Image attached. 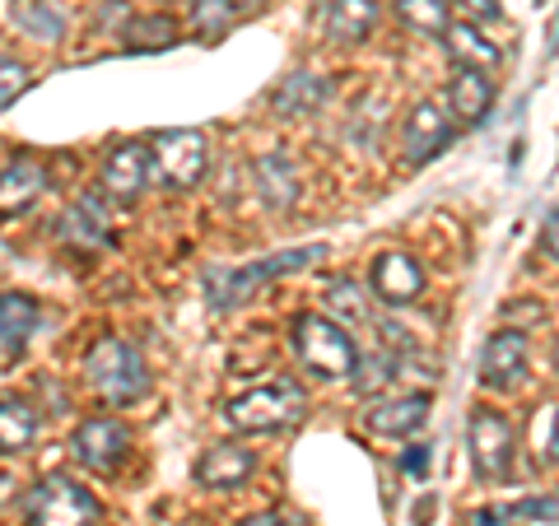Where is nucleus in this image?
I'll use <instances>...</instances> for the list:
<instances>
[{"label": "nucleus", "mask_w": 559, "mask_h": 526, "mask_svg": "<svg viewBox=\"0 0 559 526\" xmlns=\"http://www.w3.org/2000/svg\"><path fill=\"white\" fill-rule=\"evenodd\" d=\"M84 382H90L94 396L108 401V406H131V401L150 392V368L131 340L103 336L90 355H84Z\"/></svg>", "instance_id": "nucleus-1"}, {"label": "nucleus", "mask_w": 559, "mask_h": 526, "mask_svg": "<svg viewBox=\"0 0 559 526\" xmlns=\"http://www.w3.org/2000/svg\"><path fill=\"white\" fill-rule=\"evenodd\" d=\"M304 410H308L304 387L280 378V382H266V387L234 396L229 406H224V419H229V429H238V433H275V429L299 425Z\"/></svg>", "instance_id": "nucleus-2"}, {"label": "nucleus", "mask_w": 559, "mask_h": 526, "mask_svg": "<svg viewBox=\"0 0 559 526\" xmlns=\"http://www.w3.org/2000/svg\"><path fill=\"white\" fill-rule=\"evenodd\" d=\"M294 349H299V359L326 382L355 378V363H359L355 336H349L336 318H326V312H304V318L294 322Z\"/></svg>", "instance_id": "nucleus-3"}, {"label": "nucleus", "mask_w": 559, "mask_h": 526, "mask_svg": "<svg viewBox=\"0 0 559 526\" xmlns=\"http://www.w3.org/2000/svg\"><path fill=\"white\" fill-rule=\"evenodd\" d=\"M145 159H150V178L168 187V191H191L205 182L210 172V140L201 131H159L145 145Z\"/></svg>", "instance_id": "nucleus-4"}, {"label": "nucleus", "mask_w": 559, "mask_h": 526, "mask_svg": "<svg viewBox=\"0 0 559 526\" xmlns=\"http://www.w3.org/2000/svg\"><path fill=\"white\" fill-rule=\"evenodd\" d=\"M103 503L70 476H47L24 499V526H98Z\"/></svg>", "instance_id": "nucleus-5"}, {"label": "nucleus", "mask_w": 559, "mask_h": 526, "mask_svg": "<svg viewBox=\"0 0 559 526\" xmlns=\"http://www.w3.org/2000/svg\"><path fill=\"white\" fill-rule=\"evenodd\" d=\"M466 443H471V466H476L480 480H503L513 470L518 438H513V419L503 410H495V406H476V410H471Z\"/></svg>", "instance_id": "nucleus-6"}, {"label": "nucleus", "mask_w": 559, "mask_h": 526, "mask_svg": "<svg viewBox=\"0 0 559 526\" xmlns=\"http://www.w3.org/2000/svg\"><path fill=\"white\" fill-rule=\"evenodd\" d=\"M322 256H326V248L318 242V248H289V252L261 256V261H252V266H242V271H215L210 275V303L215 308L242 303L257 285H266V279H275V275H289V271H304L308 261H322Z\"/></svg>", "instance_id": "nucleus-7"}, {"label": "nucleus", "mask_w": 559, "mask_h": 526, "mask_svg": "<svg viewBox=\"0 0 559 526\" xmlns=\"http://www.w3.org/2000/svg\"><path fill=\"white\" fill-rule=\"evenodd\" d=\"M70 447H75V462L90 466L94 476H117L121 462L131 457V429L121 425V419L94 415V419H84V425L75 429Z\"/></svg>", "instance_id": "nucleus-8"}, {"label": "nucleus", "mask_w": 559, "mask_h": 526, "mask_svg": "<svg viewBox=\"0 0 559 526\" xmlns=\"http://www.w3.org/2000/svg\"><path fill=\"white\" fill-rule=\"evenodd\" d=\"M527 359H532V345H527V331H513L503 326L485 340L480 349V382L489 392H513L522 378H527Z\"/></svg>", "instance_id": "nucleus-9"}, {"label": "nucleus", "mask_w": 559, "mask_h": 526, "mask_svg": "<svg viewBox=\"0 0 559 526\" xmlns=\"http://www.w3.org/2000/svg\"><path fill=\"white\" fill-rule=\"evenodd\" d=\"M369 285L388 308H411L415 298L425 294L429 275L411 252H378L369 266Z\"/></svg>", "instance_id": "nucleus-10"}, {"label": "nucleus", "mask_w": 559, "mask_h": 526, "mask_svg": "<svg viewBox=\"0 0 559 526\" xmlns=\"http://www.w3.org/2000/svg\"><path fill=\"white\" fill-rule=\"evenodd\" d=\"M452 117L439 108V103H415L406 112V127H401V145H406L411 164H429L433 154H443L452 145Z\"/></svg>", "instance_id": "nucleus-11"}, {"label": "nucleus", "mask_w": 559, "mask_h": 526, "mask_svg": "<svg viewBox=\"0 0 559 526\" xmlns=\"http://www.w3.org/2000/svg\"><path fill=\"white\" fill-rule=\"evenodd\" d=\"M433 410V396L429 392H411V396H388V401H373L364 410V425L378 438H406L415 429H425V419Z\"/></svg>", "instance_id": "nucleus-12"}, {"label": "nucleus", "mask_w": 559, "mask_h": 526, "mask_svg": "<svg viewBox=\"0 0 559 526\" xmlns=\"http://www.w3.org/2000/svg\"><path fill=\"white\" fill-rule=\"evenodd\" d=\"M145 182H150L145 145H135V140H127V145H112L108 159H103V191H108L112 201L131 205V201H140Z\"/></svg>", "instance_id": "nucleus-13"}, {"label": "nucleus", "mask_w": 559, "mask_h": 526, "mask_svg": "<svg viewBox=\"0 0 559 526\" xmlns=\"http://www.w3.org/2000/svg\"><path fill=\"white\" fill-rule=\"evenodd\" d=\"M271 0H191V33L201 43H219L242 24V20H257Z\"/></svg>", "instance_id": "nucleus-14"}, {"label": "nucleus", "mask_w": 559, "mask_h": 526, "mask_svg": "<svg viewBox=\"0 0 559 526\" xmlns=\"http://www.w3.org/2000/svg\"><path fill=\"white\" fill-rule=\"evenodd\" d=\"M257 470V452L242 443H215L197 462V485L205 489H242Z\"/></svg>", "instance_id": "nucleus-15"}, {"label": "nucleus", "mask_w": 559, "mask_h": 526, "mask_svg": "<svg viewBox=\"0 0 559 526\" xmlns=\"http://www.w3.org/2000/svg\"><path fill=\"white\" fill-rule=\"evenodd\" d=\"M57 234L66 242H75V248H84V252L112 248V224H108V210H103L98 196H80L75 205H70L57 219Z\"/></svg>", "instance_id": "nucleus-16"}, {"label": "nucleus", "mask_w": 559, "mask_h": 526, "mask_svg": "<svg viewBox=\"0 0 559 526\" xmlns=\"http://www.w3.org/2000/svg\"><path fill=\"white\" fill-rule=\"evenodd\" d=\"M443 47L448 57L457 61V70H480V75H495V70L503 65V47L495 38H485V33L476 24H448L443 28Z\"/></svg>", "instance_id": "nucleus-17"}, {"label": "nucleus", "mask_w": 559, "mask_h": 526, "mask_svg": "<svg viewBox=\"0 0 559 526\" xmlns=\"http://www.w3.org/2000/svg\"><path fill=\"white\" fill-rule=\"evenodd\" d=\"M43 191H47V168L38 159H10L0 168V219L24 215Z\"/></svg>", "instance_id": "nucleus-18"}, {"label": "nucleus", "mask_w": 559, "mask_h": 526, "mask_svg": "<svg viewBox=\"0 0 559 526\" xmlns=\"http://www.w3.org/2000/svg\"><path fill=\"white\" fill-rule=\"evenodd\" d=\"M489 108H495V84H489V75H480V70H457L448 84L452 121H457V127H480Z\"/></svg>", "instance_id": "nucleus-19"}, {"label": "nucleus", "mask_w": 559, "mask_h": 526, "mask_svg": "<svg viewBox=\"0 0 559 526\" xmlns=\"http://www.w3.org/2000/svg\"><path fill=\"white\" fill-rule=\"evenodd\" d=\"M252 182L266 210H294V201H299V168H294L289 154H275V150L261 154L252 164Z\"/></svg>", "instance_id": "nucleus-20"}, {"label": "nucleus", "mask_w": 559, "mask_h": 526, "mask_svg": "<svg viewBox=\"0 0 559 526\" xmlns=\"http://www.w3.org/2000/svg\"><path fill=\"white\" fill-rule=\"evenodd\" d=\"M322 28H326L331 43L355 47V43H364L378 28V5H373V0H326Z\"/></svg>", "instance_id": "nucleus-21"}, {"label": "nucleus", "mask_w": 559, "mask_h": 526, "mask_svg": "<svg viewBox=\"0 0 559 526\" xmlns=\"http://www.w3.org/2000/svg\"><path fill=\"white\" fill-rule=\"evenodd\" d=\"M331 94L326 75H312V70H294V75L280 80V89L271 94V112L275 117H308L318 112Z\"/></svg>", "instance_id": "nucleus-22"}, {"label": "nucleus", "mask_w": 559, "mask_h": 526, "mask_svg": "<svg viewBox=\"0 0 559 526\" xmlns=\"http://www.w3.org/2000/svg\"><path fill=\"white\" fill-rule=\"evenodd\" d=\"M38 438V410L24 396H0V457H20Z\"/></svg>", "instance_id": "nucleus-23"}, {"label": "nucleus", "mask_w": 559, "mask_h": 526, "mask_svg": "<svg viewBox=\"0 0 559 526\" xmlns=\"http://www.w3.org/2000/svg\"><path fill=\"white\" fill-rule=\"evenodd\" d=\"M38 322H43V308L33 294H0V345L5 349H24Z\"/></svg>", "instance_id": "nucleus-24"}, {"label": "nucleus", "mask_w": 559, "mask_h": 526, "mask_svg": "<svg viewBox=\"0 0 559 526\" xmlns=\"http://www.w3.org/2000/svg\"><path fill=\"white\" fill-rule=\"evenodd\" d=\"M121 38H127V51H164L178 43V20L173 14H131Z\"/></svg>", "instance_id": "nucleus-25"}, {"label": "nucleus", "mask_w": 559, "mask_h": 526, "mask_svg": "<svg viewBox=\"0 0 559 526\" xmlns=\"http://www.w3.org/2000/svg\"><path fill=\"white\" fill-rule=\"evenodd\" d=\"M14 24L33 33L38 43H57L66 33V14L51 0H14Z\"/></svg>", "instance_id": "nucleus-26"}, {"label": "nucleus", "mask_w": 559, "mask_h": 526, "mask_svg": "<svg viewBox=\"0 0 559 526\" xmlns=\"http://www.w3.org/2000/svg\"><path fill=\"white\" fill-rule=\"evenodd\" d=\"M396 14H401V24L415 33H443L452 24L448 0H396Z\"/></svg>", "instance_id": "nucleus-27"}, {"label": "nucleus", "mask_w": 559, "mask_h": 526, "mask_svg": "<svg viewBox=\"0 0 559 526\" xmlns=\"http://www.w3.org/2000/svg\"><path fill=\"white\" fill-rule=\"evenodd\" d=\"M326 308L341 318V326L369 318V303H364V289L355 285V279H331L326 285Z\"/></svg>", "instance_id": "nucleus-28"}, {"label": "nucleus", "mask_w": 559, "mask_h": 526, "mask_svg": "<svg viewBox=\"0 0 559 526\" xmlns=\"http://www.w3.org/2000/svg\"><path fill=\"white\" fill-rule=\"evenodd\" d=\"M532 457L540 466L555 462V401H546V406L532 415Z\"/></svg>", "instance_id": "nucleus-29"}, {"label": "nucleus", "mask_w": 559, "mask_h": 526, "mask_svg": "<svg viewBox=\"0 0 559 526\" xmlns=\"http://www.w3.org/2000/svg\"><path fill=\"white\" fill-rule=\"evenodd\" d=\"M28 84H33V70L24 61L0 57V108H10V103L28 89Z\"/></svg>", "instance_id": "nucleus-30"}, {"label": "nucleus", "mask_w": 559, "mask_h": 526, "mask_svg": "<svg viewBox=\"0 0 559 526\" xmlns=\"http://www.w3.org/2000/svg\"><path fill=\"white\" fill-rule=\"evenodd\" d=\"M355 368H364V378H355V387L369 396L373 387H382V382L392 378V368H396V355H392V345H382V355L378 359H369V363H355Z\"/></svg>", "instance_id": "nucleus-31"}, {"label": "nucleus", "mask_w": 559, "mask_h": 526, "mask_svg": "<svg viewBox=\"0 0 559 526\" xmlns=\"http://www.w3.org/2000/svg\"><path fill=\"white\" fill-rule=\"evenodd\" d=\"M509 517H527V522H555V494L546 499H522V503H509Z\"/></svg>", "instance_id": "nucleus-32"}, {"label": "nucleus", "mask_w": 559, "mask_h": 526, "mask_svg": "<svg viewBox=\"0 0 559 526\" xmlns=\"http://www.w3.org/2000/svg\"><path fill=\"white\" fill-rule=\"evenodd\" d=\"M429 462H433V452L425 443H415L401 452V470H411V476H429Z\"/></svg>", "instance_id": "nucleus-33"}, {"label": "nucleus", "mask_w": 559, "mask_h": 526, "mask_svg": "<svg viewBox=\"0 0 559 526\" xmlns=\"http://www.w3.org/2000/svg\"><path fill=\"white\" fill-rule=\"evenodd\" d=\"M466 526H513V517H509V507H476V513L466 517Z\"/></svg>", "instance_id": "nucleus-34"}, {"label": "nucleus", "mask_w": 559, "mask_h": 526, "mask_svg": "<svg viewBox=\"0 0 559 526\" xmlns=\"http://www.w3.org/2000/svg\"><path fill=\"white\" fill-rule=\"evenodd\" d=\"M242 526H304V522L289 517V513H261V517H248Z\"/></svg>", "instance_id": "nucleus-35"}, {"label": "nucleus", "mask_w": 559, "mask_h": 526, "mask_svg": "<svg viewBox=\"0 0 559 526\" xmlns=\"http://www.w3.org/2000/svg\"><path fill=\"white\" fill-rule=\"evenodd\" d=\"M466 10L476 14V20H499V14H503V10L495 5V0H466Z\"/></svg>", "instance_id": "nucleus-36"}, {"label": "nucleus", "mask_w": 559, "mask_h": 526, "mask_svg": "<svg viewBox=\"0 0 559 526\" xmlns=\"http://www.w3.org/2000/svg\"><path fill=\"white\" fill-rule=\"evenodd\" d=\"M555 256V210H550V215H546V261Z\"/></svg>", "instance_id": "nucleus-37"}]
</instances>
